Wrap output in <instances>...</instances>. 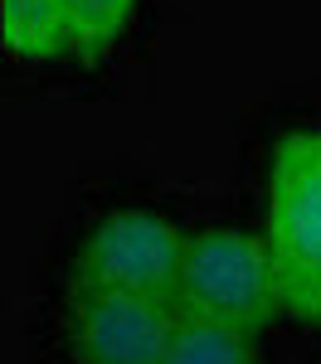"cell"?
<instances>
[{"label":"cell","mask_w":321,"mask_h":364,"mask_svg":"<svg viewBox=\"0 0 321 364\" xmlns=\"http://www.w3.org/2000/svg\"><path fill=\"white\" fill-rule=\"evenodd\" d=\"M268 252L283 311L321 321V132H288L273 146Z\"/></svg>","instance_id":"6da1fadb"},{"label":"cell","mask_w":321,"mask_h":364,"mask_svg":"<svg viewBox=\"0 0 321 364\" xmlns=\"http://www.w3.org/2000/svg\"><path fill=\"white\" fill-rule=\"evenodd\" d=\"M171 301L180 316L214 321L253 336L283 311L278 272H273V252L268 243L238 233V228H209L185 243V262L175 277Z\"/></svg>","instance_id":"7a4b0ae2"},{"label":"cell","mask_w":321,"mask_h":364,"mask_svg":"<svg viewBox=\"0 0 321 364\" xmlns=\"http://www.w3.org/2000/svg\"><path fill=\"white\" fill-rule=\"evenodd\" d=\"M185 243L190 238L161 214H146V209L102 214L73 257V287L171 296L185 262Z\"/></svg>","instance_id":"3957f363"},{"label":"cell","mask_w":321,"mask_h":364,"mask_svg":"<svg viewBox=\"0 0 321 364\" xmlns=\"http://www.w3.org/2000/svg\"><path fill=\"white\" fill-rule=\"evenodd\" d=\"M175 321L180 311L171 296L73 287L63 340L73 364H161L175 336Z\"/></svg>","instance_id":"277c9868"},{"label":"cell","mask_w":321,"mask_h":364,"mask_svg":"<svg viewBox=\"0 0 321 364\" xmlns=\"http://www.w3.org/2000/svg\"><path fill=\"white\" fill-rule=\"evenodd\" d=\"M0 29H5V49L29 63L73 54L68 0H0Z\"/></svg>","instance_id":"5b68a950"},{"label":"cell","mask_w":321,"mask_h":364,"mask_svg":"<svg viewBox=\"0 0 321 364\" xmlns=\"http://www.w3.org/2000/svg\"><path fill=\"white\" fill-rule=\"evenodd\" d=\"M161 364H258V350H253V336L243 331L180 316Z\"/></svg>","instance_id":"8992f818"},{"label":"cell","mask_w":321,"mask_h":364,"mask_svg":"<svg viewBox=\"0 0 321 364\" xmlns=\"http://www.w3.org/2000/svg\"><path fill=\"white\" fill-rule=\"evenodd\" d=\"M68 10H73V54L102 58L127 34L137 0H68Z\"/></svg>","instance_id":"52a82bcc"}]
</instances>
